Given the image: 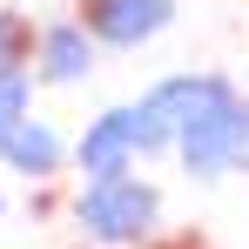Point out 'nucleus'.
I'll list each match as a JSON object with an SVG mask.
<instances>
[{
	"label": "nucleus",
	"instance_id": "1",
	"mask_svg": "<svg viewBox=\"0 0 249 249\" xmlns=\"http://www.w3.org/2000/svg\"><path fill=\"white\" fill-rule=\"evenodd\" d=\"M148 101L168 115L175 148H182V162L196 168V175H222V168L249 148V101H243L229 81H215V74L162 81Z\"/></svg>",
	"mask_w": 249,
	"mask_h": 249
},
{
	"label": "nucleus",
	"instance_id": "2",
	"mask_svg": "<svg viewBox=\"0 0 249 249\" xmlns=\"http://www.w3.org/2000/svg\"><path fill=\"white\" fill-rule=\"evenodd\" d=\"M155 189L148 182H135V175H101V182H88L81 202H74V222H81L88 236H101V243H142L148 229H155Z\"/></svg>",
	"mask_w": 249,
	"mask_h": 249
},
{
	"label": "nucleus",
	"instance_id": "3",
	"mask_svg": "<svg viewBox=\"0 0 249 249\" xmlns=\"http://www.w3.org/2000/svg\"><path fill=\"white\" fill-rule=\"evenodd\" d=\"M168 27V0H94L88 7V34L108 47H135Z\"/></svg>",
	"mask_w": 249,
	"mask_h": 249
},
{
	"label": "nucleus",
	"instance_id": "4",
	"mask_svg": "<svg viewBox=\"0 0 249 249\" xmlns=\"http://www.w3.org/2000/svg\"><path fill=\"white\" fill-rule=\"evenodd\" d=\"M142 155V135H135V108H115L81 135V168L101 182V175H128V162Z\"/></svg>",
	"mask_w": 249,
	"mask_h": 249
},
{
	"label": "nucleus",
	"instance_id": "5",
	"mask_svg": "<svg viewBox=\"0 0 249 249\" xmlns=\"http://www.w3.org/2000/svg\"><path fill=\"white\" fill-rule=\"evenodd\" d=\"M0 155L20 175H54L61 168V135L47 122H14V128H0Z\"/></svg>",
	"mask_w": 249,
	"mask_h": 249
},
{
	"label": "nucleus",
	"instance_id": "6",
	"mask_svg": "<svg viewBox=\"0 0 249 249\" xmlns=\"http://www.w3.org/2000/svg\"><path fill=\"white\" fill-rule=\"evenodd\" d=\"M41 68L47 81H74V74H88V27H47L41 34Z\"/></svg>",
	"mask_w": 249,
	"mask_h": 249
},
{
	"label": "nucleus",
	"instance_id": "7",
	"mask_svg": "<svg viewBox=\"0 0 249 249\" xmlns=\"http://www.w3.org/2000/svg\"><path fill=\"white\" fill-rule=\"evenodd\" d=\"M27 122V74L20 68H0V128Z\"/></svg>",
	"mask_w": 249,
	"mask_h": 249
},
{
	"label": "nucleus",
	"instance_id": "8",
	"mask_svg": "<svg viewBox=\"0 0 249 249\" xmlns=\"http://www.w3.org/2000/svg\"><path fill=\"white\" fill-rule=\"evenodd\" d=\"M20 41H27V34H20V20H14V14H0V68H14Z\"/></svg>",
	"mask_w": 249,
	"mask_h": 249
}]
</instances>
